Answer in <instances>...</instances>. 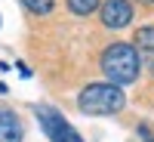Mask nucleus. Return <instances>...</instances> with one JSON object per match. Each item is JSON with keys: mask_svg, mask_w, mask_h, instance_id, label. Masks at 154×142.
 <instances>
[{"mask_svg": "<svg viewBox=\"0 0 154 142\" xmlns=\"http://www.w3.org/2000/svg\"><path fill=\"white\" fill-rule=\"evenodd\" d=\"M139 53L133 49V43H111L105 53H102V71H105L108 84L123 87L133 84L139 77Z\"/></svg>", "mask_w": 154, "mask_h": 142, "instance_id": "1", "label": "nucleus"}, {"mask_svg": "<svg viewBox=\"0 0 154 142\" xmlns=\"http://www.w3.org/2000/svg\"><path fill=\"white\" fill-rule=\"evenodd\" d=\"M123 90L114 84H89L80 96H77V105L86 114H114L123 108Z\"/></svg>", "mask_w": 154, "mask_h": 142, "instance_id": "2", "label": "nucleus"}, {"mask_svg": "<svg viewBox=\"0 0 154 142\" xmlns=\"http://www.w3.org/2000/svg\"><path fill=\"white\" fill-rule=\"evenodd\" d=\"M37 121H40V127L46 130V136L53 142H83L80 133L74 130V127L62 118V114L56 108H46V105H37Z\"/></svg>", "mask_w": 154, "mask_h": 142, "instance_id": "3", "label": "nucleus"}, {"mask_svg": "<svg viewBox=\"0 0 154 142\" xmlns=\"http://www.w3.org/2000/svg\"><path fill=\"white\" fill-rule=\"evenodd\" d=\"M130 19H133L130 0H105V6H102V22H105L108 28H123V25H130Z\"/></svg>", "mask_w": 154, "mask_h": 142, "instance_id": "4", "label": "nucleus"}, {"mask_svg": "<svg viewBox=\"0 0 154 142\" xmlns=\"http://www.w3.org/2000/svg\"><path fill=\"white\" fill-rule=\"evenodd\" d=\"M22 139H25V130L16 111H0V142H22Z\"/></svg>", "mask_w": 154, "mask_h": 142, "instance_id": "5", "label": "nucleus"}, {"mask_svg": "<svg viewBox=\"0 0 154 142\" xmlns=\"http://www.w3.org/2000/svg\"><path fill=\"white\" fill-rule=\"evenodd\" d=\"M136 53H142L148 59V65L154 62V28H139L136 31Z\"/></svg>", "mask_w": 154, "mask_h": 142, "instance_id": "6", "label": "nucleus"}, {"mask_svg": "<svg viewBox=\"0 0 154 142\" xmlns=\"http://www.w3.org/2000/svg\"><path fill=\"white\" fill-rule=\"evenodd\" d=\"M68 6H71V12H77V16H89V12L99 6V0H68Z\"/></svg>", "mask_w": 154, "mask_h": 142, "instance_id": "7", "label": "nucleus"}, {"mask_svg": "<svg viewBox=\"0 0 154 142\" xmlns=\"http://www.w3.org/2000/svg\"><path fill=\"white\" fill-rule=\"evenodd\" d=\"M22 3L28 6L31 12H37V16H46V12L53 9V3H56V0H22Z\"/></svg>", "mask_w": 154, "mask_h": 142, "instance_id": "8", "label": "nucleus"}, {"mask_svg": "<svg viewBox=\"0 0 154 142\" xmlns=\"http://www.w3.org/2000/svg\"><path fill=\"white\" fill-rule=\"evenodd\" d=\"M151 71H154V62H151Z\"/></svg>", "mask_w": 154, "mask_h": 142, "instance_id": "9", "label": "nucleus"}, {"mask_svg": "<svg viewBox=\"0 0 154 142\" xmlns=\"http://www.w3.org/2000/svg\"><path fill=\"white\" fill-rule=\"evenodd\" d=\"M148 3H154V0H148Z\"/></svg>", "mask_w": 154, "mask_h": 142, "instance_id": "10", "label": "nucleus"}]
</instances>
